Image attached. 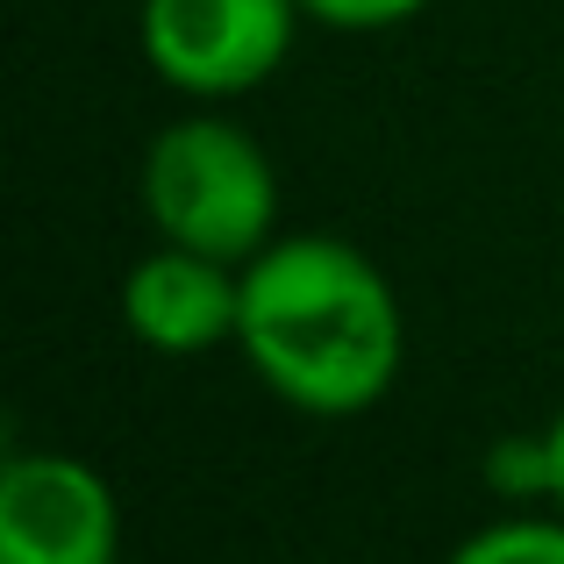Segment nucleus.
<instances>
[{
	"label": "nucleus",
	"mask_w": 564,
	"mask_h": 564,
	"mask_svg": "<svg viewBox=\"0 0 564 564\" xmlns=\"http://www.w3.org/2000/svg\"><path fill=\"white\" fill-rule=\"evenodd\" d=\"M301 14V0H143L137 36L172 94L229 100L286 65Z\"/></svg>",
	"instance_id": "7ed1b4c3"
},
{
	"label": "nucleus",
	"mask_w": 564,
	"mask_h": 564,
	"mask_svg": "<svg viewBox=\"0 0 564 564\" xmlns=\"http://www.w3.org/2000/svg\"><path fill=\"white\" fill-rule=\"evenodd\" d=\"M451 564H564V514L557 522H536V514L494 522V529L457 543Z\"/></svg>",
	"instance_id": "423d86ee"
},
{
	"label": "nucleus",
	"mask_w": 564,
	"mask_h": 564,
	"mask_svg": "<svg viewBox=\"0 0 564 564\" xmlns=\"http://www.w3.org/2000/svg\"><path fill=\"white\" fill-rule=\"evenodd\" d=\"M486 486L500 500H551V443L543 436H500L486 451Z\"/></svg>",
	"instance_id": "0eeeda50"
},
{
	"label": "nucleus",
	"mask_w": 564,
	"mask_h": 564,
	"mask_svg": "<svg viewBox=\"0 0 564 564\" xmlns=\"http://www.w3.org/2000/svg\"><path fill=\"white\" fill-rule=\"evenodd\" d=\"M122 315H129V336L158 358L221 350L236 344V322H243V264L207 258V250H186V243H158L122 279Z\"/></svg>",
	"instance_id": "39448f33"
},
{
	"label": "nucleus",
	"mask_w": 564,
	"mask_h": 564,
	"mask_svg": "<svg viewBox=\"0 0 564 564\" xmlns=\"http://www.w3.org/2000/svg\"><path fill=\"white\" fill-rule=\"evenodd\" d=\"M143 215L158 243L250 264L279 229V172L229 115H180L143 151Z\"/></svg>",
	"instance_id": "f03ea898"
},
{
	"label": "nucleus",
	"mask_w": 564,
	"mask_h": 564,
	"mask_svg": "<svg viewBox=\"0 0 564 564\" xmlns=\"http://www.w3.org/2000/svg\"><path fill=\"white\" fill-rule=\"evenodd\" d=\"M122 508L86 457L14 451L0 479V564H115Z\"/></svg>",
	"instance_id": "20e7f679"
},
{
	"label": "nucleus",
	"mask_w": 564,
	"mask_h": 564,
	"mask_svg": "<svg viewBox=\"0 0 564 564\" xmlns=\"http://www.w3.org/2000/svg\"><path fill=\"white\" fill-rule=\"evenodd\" d=\"M236 350L286 408L350 422L400 386V293L344 236H272L243 264Z\"/></svg>",
	"instance_id": "f257e3e1"
},
{
	"label": "nucleus",
	"mask_w": 564,
	"mask_h": 564,
	"mask_svg": "<svg viewBox=\"0 0 564 564\" xmlns=\"http://www.w3.org/2000/svg\"><path fill=\"white\" fill-rule=\"evenodd\" d=\"M543 443H551V500H557V514H564V408H557V422L543 429Z\"/></svg>",
	"instance_id": "1a4fd4ad"
},
{
	"label": "nucleus",
	"mask_w": 564,
	"mask_h": 564,
	"mask_svg": "<svg viewBox=\"0 0 564 564\" xmlns=\"http://www.w3.org/2000/svg\"><path fill=\"white\" fill-rule=\"evenodd\" d=\"M301 8L329 29H393V22H414L429 0H301Z\"/></svg>",
	"instance_id": "6e6552de"
}]
</instances>
